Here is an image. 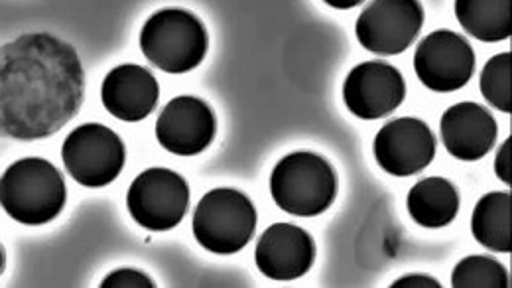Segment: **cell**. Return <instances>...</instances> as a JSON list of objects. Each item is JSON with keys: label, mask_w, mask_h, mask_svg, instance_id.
<instances>
[{"label": "cell", "mask_w": 512, "mask_h": 288, "mask_svg": "<svg viewBox=\"0 0 512 288\" xmlns=\"http://www.w3.org/2000/svg\"><path fill=\"white\" fill-rule=\"evenodd\" d=\"M85 72L64 40L34 32L0 46V137L56 135L81 109Z\"/></svg>", "instance_id": "cell-1"}, {"label": "cell", "mask_w": 512, "mask_h": 288, "mask_svg": "<svg viewBox=\"0 0 512 288\" xmlns=\"http://www.w3.org/2000/svg\"><path fill=\"white\" fill-rule=\"evenodd\" d=\"M65 182L60 170L44 158H22L0 178V206L24 225H44L62 214Z\"/></svg>", "instance_id": "cell-2"}, {"label": "cell", "mask_w": 512, "mask_h": 288, "mask_svg": "<svg viewBox=\"0 0 512 288\" xmlns=\"http://www.w3.org/2000/svg\"><path fill=\"white\" fill-rule=\"evenodd\" d=\"M207 44V30L201 20L180 8L152 14L140 32L142 54L166 73L195 70L207 54Z\"/></svg>", "instance_id": "cell-3"}, {"label": "cell", "mask_w": 512, "mask_h": 288, "mask_svg": "<svg viewBox=\"0 0 512 288\" xmlns=\"http://www.w3.org/2000/svg\"><path fill=\"white\" fill-rule=\"evenodd\" d=\"M270 192L276 206L286 214L320 216L335 202L337 178L325 158L312 152H294L272 170Z\"/></svg>", "instance_id": "cell-4"}, {"label": "cell", "mask_w": 512, "mask_h": 288, "mask_svg": "<svg viewBox=\"0 0 512 288\" xmlns=\"http://www.w3.org/2000/svg\"><path fill=\"white\" fill-rule=\"evenodd\" d=\"M256 229L253 202L239 190L217 188L205 194L193 214V235L209 253L233 255L249 245Z\"/></svg>", "instance_id": "cell-5"}, {"label": "cell", "mask_w": 512, "mask_h": 288, "mask_svg": "<svg viewBox=\"0 0 512 288\" xmlns=\"http://www.w3.org/2000/svg\"><path fill=\"white\" fill-rule=\"evenodd\" d=\"M62 158L75 182L87 188H103L121 174L127 150L115 131L89 123L69 133Z\"/></svg>", "instance_id": "cell-6"}, {"label": "cell", "mask_w": 512, "mask_h": 288, "mask_svg": "<svg viewBox=\"0 0 512 288\" xmlns=\"http://www.w3.org/2000/svg\"><path fill=\"white\" fill-rule=\"evenodd\" d=\"M127 206L138 225L150 231H168L186 216L190 188L180 174L166 168H150L130 184Z\"/></svg>", "instance_id": "cell-7"}, {"label": "cell", "mask_w": 512, "mask_h": 288, "mask_svg": "<svg viewBox=\"0 0 512 288\" xmlns=\"http://www.w3.org/2000/svg\"><path fill=\"white\" fill-rule=\"evenodd\" d=\"M424 24L418 0H373L357 20V40L379 56H396L410 48Z\"/></svg>", "instance_id": "cell-8"}, {"label": "cell", "mask_w": 512, "mask_h": 288, "mask_svg": "<svg viewBox=\"0 0 512 288\" xmlns=\"http://www.w3.org/2000/svg\"><path fill=\"white\" fill-rule=\"evenodd\" d=\"M418 79L432 91L451 93L469 83L475 73V54L465 38L451 30L426 36L414 54Z\"/></svg>", "instance_id": "cell-9"}, {"label": "cell", "mask_w": 512, "mask_h": 288, "mask_svg": "<svg viewBox=\"0 0 512 288\" xmlns=\"http://www.w3.org/2000/svg\"><path fill=\"white\" fill-rule=\"evenodd\" d=\"M436 156L430 127L412 117L386 123L375 139V158L386 174L406 178L422 172Z\"/></svg>", "instance_id": "cell-10"}, {"label": "cell", "mask_w": 512, "mask_h": 288, "mask_svg": "<svg viewBox=\"0 0 512 288\" xmlns=\"http://www.w3.org/2000/svg\"><path fill=\"white\" fill-rule=\"evenodd\" d=\"M406 95L402 73L384 62H365L353 68L343 85L347 109L365 121L390 115Z\"/></svg>", "instance_id": "cell-11"}, {"label": "cell", "mask_w": 512, "mask_h": 288, "mask_svg": "<svg viewBox=\"0 0 512 288\" xmlns=\"http://www.w3.org/2000/svg\"><path fill=\"white\" fill-rule=\"evenodd\" d=\"M256 267L272 281L304 277L316 259V245L308 231L292 223H274L258 239Z\"/></svg>", "instance_id": "cell-12"}, {"label": "cell", "mask_w": 512, "mask_h": 288, "mask_svg": "<svg viewBox=\"0 0 512 288\" xmlns=\"http://www.w3.org/2000/svg\"><path fill=\"white\" fill-rule=\"evenodd\" d=\"M215 115L209 105L192 95L172 99L158 117L156 137L168 152L195 156L203 152L215 137Z\"/></svg>", "instance_id": "cell-13"}, {"label": "cell", "mask_w": 512, "mask_h": 288, "mask_svg": "<svg viewBox=\"0 0 512 288\" xmlns=\"http://www.w3.org/2000/svg\"><path fill=\"white\" fill-rule=\"evenodd\" d=\"M440 133L451 156L473 162L487 156L495 146L497 123L485 107L477 103H457L444 113Z\"/></svg>", "instance_id": "cell-14"}, {"label": "cell", "mask_w": 512, "mask_h": 288, "mask_svg": "<svg viewBox=\"0 0 512 288\" xmlns=\"http://www.w3.org/2000/svg\"><path fill=\"white\" fill-rule=\"evenodd\" d=\"M101 99L113 117L127 123H138L156 109L160 87L156 77L142 66L125 64L105 77Z\"/></svg>", "instance_id": "cell-15"}, {"label": "cell", "mask_w": 512, "mask_h": 288, "mask_svg": "<svg viewBox=\"0 0 512 288\" xmlns=\"http://www.w3.org/2000/svg\"><path fill=\"white\" fill-rule=\"evenodd\" d=\"M459 212V194L446 178H426L408 194V214L422 227H446Z\"/></svg>", "instance_id": "cell-16"}, {"label": "cell", "mask_w": 512, "mask_h": 288, "mask_svg": "<svg viewBox=\"0 0 512 288\" xmlns=\"http://www.w3.org/2000/svg\"><path fill=\"white\" fill-rule=\"evenodd\" d=\"M455 16L481 42L511 38V0H455Z\"/></svg>", "instance_id": "cell-17"}, {"label": "cell", "mask_w": 512, "mask_h": 288, "mask_svg": "<svg viewBox=\"0 0 512 288\" xmlns=\"http://www.w3.org/2000/svg\"><path fill=\"white\" fill-rule=\"evenodd\" d=\"M511 206L509 192H491L477 202L471 231L483 247L497 253H511Z\"/></svg>", "instance_id": "cell-18"}, {"label": "cell", "mask_w": 512, "mask_h": 288, "mask_svg": "<svg viewBox=\"0 0 512 288\" xmlns=\"http://www.w3.org/2000/svg\"><path fill=\"white\" fill-rule=\"evenodd\" d=\"M451 285L455 288H507L509 277L499 261L473 255L455 265L451 273Z\"/></svg>", "instance_id": "cell-19"}, {"label": "cell", "mask_w": 512, "mask_h": 288, "mask_svg": "<svg viewBox=\"0 0 512 288\" xmlns=\"http://www.w3.org/2000/svg\"><path fill=\"white\" fill-rule=\"evenodd\" d=\"M511 52L499 54L487 62L481 73V93L499 111L511 115Z\"/></svg>", "instance_id": "cell-20"}, {"label": "cell", "mask_w": 512, "mask_h": 288, "mask_svg": "<svg viewBox=\"0 0 512 288\" xmlns=\"http://www.w3.org/2000/svg\"><path fill=\"white\" fill-rule=\"evenodd\" d=\"M103 288H152L154 287V283L146 277V275H142V273H138V271H134V269H119V271H115L113 275H109L105 281H103Z\"/></svg>", "instance_id": "cell-21"}, {"label": "cell", "mask_w": 512, "mask_h": 288, "mask_svg": "<svg viewBox=\"0 0 512 288\" xmlns=\"http://www.w3.org/2000/svg\"><path fill=\"white\" fill-rule=\"evenodd\" d=\"M495 170L499 180H503L507 186H511V139H507L501 146L495 162Z\"/></svg>", "instance_id": "cell-22"}, {"label": "cell", "mask_w": 512, "mask_h": 288, "mask_svg": "<svg viewBox=\"0 0 512 288\" xmlns=\"http://www.w3.org/2000/svg\"><path fill=\"white\" fill-rule=\"evenodd\" d=\"M438 281L424 275H410L404 279H398L392 288H438Z\"/></svg>", "instance_id": "cell-23"}, {"label": "cell", "mask_w": 512, "mask_h": 288, "mask_svg": "<svg viewBox=\"0 0 512 288\" xmlns=\"http://www.w3.org/2000/svg\"><path fill=\"white\" fill-rule=\"evenodd\" d=\"M323 2L333 8H339V10H349V8H355L357 4H361L363 0H323Z\"/></svg>", "instance_id": "cell-24"}, {"label": "cell", "mask_w": 512, "mask_h": 288, "mask_svg": "<svg viewBox=\"0 0 512 288\" xmlns=\"http://www.w3.org/2000/svg\"><path fill=\"white\" fill-rule=\"evenodd\" d=\"M2 269H4V253H2V247H0V275H2Z\"/></svg>", "instance_id": "cell-25"}]
</instances>
